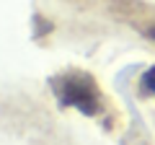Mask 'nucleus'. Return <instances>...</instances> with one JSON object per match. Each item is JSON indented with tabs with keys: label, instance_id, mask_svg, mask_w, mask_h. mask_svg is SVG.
<instances>
[{
	"label": "nucleus",
	"instance_id": "nucleus-1",
	"mask_svg": "<svg viewBox=\"0 0 155 145\" xmlns=\"http://www.w3.org/2000/svg\"><path fill=\"white\" fill-rule=\"evenodd\" d=\"M52 91L57 93L60 104L72 106L78 112H83L85 117H93L101 109V88L88 72H67L60 78L49 80Z\"/></svg>",
	"mask_w": 155,
	"mask_h": 145
},
{
	"label": "nucleus",
	"instance_id": "nucleus-2",
	"mask_svg": "<svg viewBox=\"0 0 155 145\" xmlns=\"http://www.w3.org/2000/svg\"><path fill=\"white\" fill-rule=\"evenodd\" d=\"M142 86H145L147 91H153V93H155V67H150V70L142 75Z\"/></svg>",
	"mask_w": 155,
	"mask_h": 145
},
{
	"label": "nucleus",
	"instance_id": "nucleus-3",
	"mask_svg": "<svg viewBox=\"0 0 155 145\" xmlns=\"http://www.w3.org/2000/svg\"><path fill=\"white\" fill-rule=\"evenodd\" d=\"M150 36H153V39H155V29H153V31H150Z\"/></svg>",
	"mask_w": 155,
	"mask_h": 145
}]
</instances>
